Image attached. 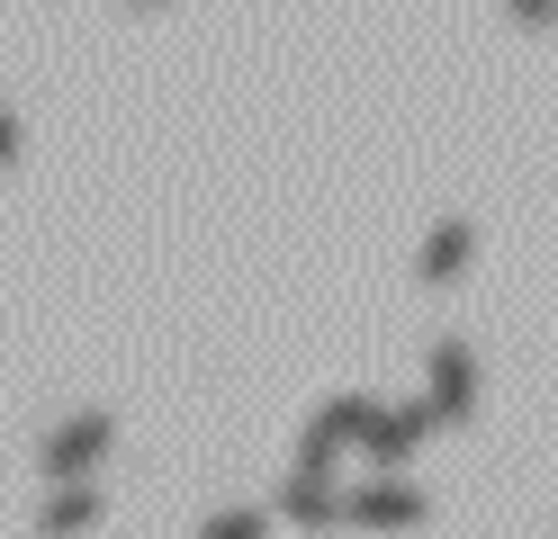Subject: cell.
<instances>
[{"instance_id":"obj_5","label":"cell","mask_w":558,"mask_h":539,"mask_svg":"<svg viewBox=\"0 0 558 539\" xmlns=\"http://www.w3.org/2000/svg\"><path fill=\"white\" fill-rule=\"evenodd\" d=\"M279 522L298 530H342V486L325 467H289V486H279Z\"/></svg>"},{"instance_id":"obj_7","label":"cell","mask_w":558,"mask_h":539,"mask_svg":"<svg viewBox=\"0 0 558 539\" xmlns=\"http://www.w3.org/2000/svg\"><path fill=\"white\" fill-rule=\"evenodd\" d=\"M469 252H477V234L460 225V216H441V225L424 234V252H414V279H424V287H441V279H460V270H469Z\"/></svg>"},{"instance_id":"obj_12","label":"cell","mask_w":558,"mask_h":539,"mask_svg":"<svg viewBox=\"0 0 558 539\" xmlns=\"http://www.w3.org/2000/svg\"><path fill=\"white\" fill-rule=\"evenodd\" d=\"M126 10H154V0H126Z\"/></svg>"},{"instance_id":"obj_1","label":"cell","mask_w":558,"mask_h":539,"mask_svg":"<svg viewBox=\"0 0 558 539\" xmlns=\"http://www.w3.org/2000/svg\"><path fill=\"white\" fill-rule=\"evenodd\" d=\"M109 441H118V414H109V405H90V414H63V422L46 431V450H37V458H46V477H54V486H90V467L109 458Z\"/></svg>"},{"instance_id":"obj_8","label":"cell","mask_w":558,"mask_h":539,"mask_svg":"<svg viewBox=\"0 0 558 539\" xmlns=\"http://www.w3.org/2000/svg\"><path fill=\"white\" fill-rule=\"evenodd\" d=\"M37 530L46 539H90L99 530V486H54V503H46Z\"/></svg>"},{"instance_id":"obj_3","label":"cell","mask_w":558,"mask_h":539,"mask_svg":"<svg viewBox=\"0 0 558 539\" xmlns=\"http://www.w3.org/2000/svg\"><path fill=\"white\" fill-rule=\"evenodd\" d=\"M424 513H433L424 486H405V477H369V486L342 494V522H361V530H414Z\"/></svg>"},{"instance_id":"obj_9","label":"cell","mask_w":558,"mask_h":539,"mask_svg":"<svg viewBox=\"0 0 558 539\" xmlns=\"http://www.w3.org/2000/svg\"><path fill=\"white\" fill-rule=\"evenodd\" d=\"M198 539H270V513H243V503H226V513H207Z\"/></svg>"},{"instance_id":"obj_6","label":"cell","mask_w":558,"mask_h":539,"mask_svg":"<svg viewBox=\"0 0 558 539\" xmlns=\"http://www.w3.org/2000/svg\"><path fill=\"white\" fill-rule=\"evenodd\" d=\"M361 414H369V395H333V405H325L316 422H306V441H298V467H325V477H333V458L352 450Z\"/></svg>"},{"instance_id":"obj_2","label":"cell","mask_w":558,"mask_h":539,"mask_svg":"<svg viewBox=\"0 0 558 539\" xmlns=\"http://www.w3.org/2000/svg\"><path fill=\"white\" fill-rule=\"evenodd\" d=\"M424 422H469L477 414V351L460 342V333H441L433 342V359H424Z\"/></svg>"},{"instance_id":"obj_10","label":"cell","mask_w":558,"mask_h":539,"mask_svg":"<svg viewBox=\"0 0 558 539\" xmlns=\"http://www.w3.org/2000/svg\"><path fill=\"white\" fill-rule=\"evenodd\" d=\"M19 154H27V135H19V118H10V99H0V171H19Z\"/></svg>"},{"instance_id":"obj_4","label":"cell","mask_w":558,"mask_h":539,"mask_svg":"<svg viewBox=\"0 0 558 539\" xmlns=\"http://www.w3.org/2000/svg\"><path fill=\"white\" fill-rule=\"evenodd\" d=\"M424 405H369L361 414V431H352V450H369L378 467H397V458H414V441H424Z\"/></svg>"},{"instance_id":"obj_11","label":"cell","mask_w":558,"mask_h":539,"mask_svg":"<svg viewBox=\"0 0 558 539\" xmlns=\"http://www.w3.org/2000/svg\"><path fill=\"white\" fill-rule=\"evenodd\" d=\"M505 10H513L522 27H549V0H505Z\"/></svg>"}]
</instances>
